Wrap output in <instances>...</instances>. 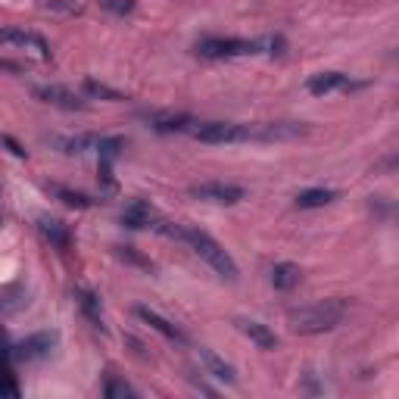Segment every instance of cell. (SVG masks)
Here are the masks:
<instances>
[{"label": "cell", "instance_id": "6da1fadb", "mask_svg": "<svg viewBox=\"0 0 399 399\" xmlns=\"http://www.w3.org/2000/svg\"><path fill=\"white\" fill-rule=\"evenodd\" d=\"M197 53L206 59H231V57H256V53H269L278 57L284 53V38H259V41H247V38H203L197 44Z\"/></svg>", "mask_w": 399, "mask_h": 399}, {"label": "cell", "instance_id": "7a4b0ae2", "mask_svg": "<svg viewBox=\"0 0 399 399\" xmlns=\"http://www.w3.org/2000/svg\"><path fill=\"white\" fill-rule=\"evenodd\" d=\"M178 241L188 243L190 250L197 253L200 259H203L206 265H209L212 271H216L218 278H225V281H237L241 278V271H237V262L231 259V253L222 247V243L216 241V237H209L206 231L200 228H188V225H181V231H178Z\"/></svg>", "mask_w": 399, "mask_h": 399}, {"label": "cell", "instance_id": "3957f363", "mask_svg": "<svg viewBox=\"0 0 399 399\" xmlns=\"http://www.w3.org/2000/svg\"><path fill=\"white\" fill-rule=\"evenodd\" d=\"M343 315H347V303L343 299H324V303H315V306L290 309L287 324L296 334H324V331H334L343 322Z\"/></svg>", "mask_w": 399, "mask_h": 399}, {"label": "cell", "instance_id": "277c9868", "mask_svg": "<svg viewBox=\"0 0 399 399\" xmlns=\"http://www.w3.org/2000/svg\"><path fill=\"white\" fill-rule=\"evenodd\" d=\"M190 135L203 144H247L253 141V125L237 122H197Z\"/></svg>", "mask_w": 399, "mask_h": 399}, {"label": "cell", "instance_id": "5b68a950", "mask_svg": "<svg viewBox=\"0 0 399 399\" xmlns=\"http://www.w3.org/2000/svg\"><path fill=\"white\" fill-rule=\"evenodd\" d=\"M190 197L203 200V203H218V206H234L241 200H247V190L241 184H225V181H206V184H194Z\"/></svg>", "mask_w": 399, "mask_h": 399}, {"label": "cell", "instance_id": "8992f818", "mask_svg": "<svg viewBox=\"0 0 399 399\" xmlns=\"http://www.w3.org/2000/svg\"><path fill=\"white\" fill-rule=\"evenodd\" d=\"M57 347V331H38V334L25 337L19 347L10 349V356L16 362H38V359L50 356V349Z\"/></svg>", "mask_w": 399, "mask_h": 399}, {"label": "cell", "instance_id": "52a82bcc", "mask_svg": "<svg viewBox=\"0 0 399 399\" xmlns=\"http://www.w3.org/2000/svg\"><path fill=\"white\" fill-rule=\"evenodd\" d=\"M0 44L3 47H19V50H31L35 57L50 59V44L44 41V35L29 29H0Z\"/></svg>", "mask_w": 399, "mask_h": 399}, {"label": "cell", "instance_id": "ba28073f", "mask_svg": "<svg viewBox=\"0 0 399 399\" xmlns=\"http://www.w3.org/2000/svg\"><path fill=\"white\" fill-rule=\"evenodd\" d=\"M38 100H44V103H50V106H57V110H66V112H82V110H88V103H84L82 97L75 94V91H69V88H63V84H44V88H35L31 91Z\"/></svg>", "mask_w": 399, "mask_h": 399}, {"label": "cell", "instance_id": "9c48e42d", "mask_svg": "<svg viewBox=\"0 0 399 399\" xmlns=\"http://www.w3.org/2000/svg\"><path fill=\"white\" fill-rule=\"evenodd\" d=\"M156 218H159L156 209H153L147 200H131V203L125 206V212H122V225H125V228H135V231H141V228L153 231Z\"/></svg>", "mask_w": 399, "mask_h": 399}, {"label": "cell", "instance_id": "30bf717a", "mask_svg": "<svg viewBox=\"0 0 399 399\" xmlns=\"http://www.w3.org/2000/svg\"><path fill=\"white\" fill-rule=\"evenodd\" d=\"M237 328H241V334L250 337L259 349H265V352L278 349V334L269 328V324L256 322V318H237Z\"/></svg>", "mask_w": 399, "mask_h": 399}, {"label": "cell", "instance_id": "8fae6325", "mask_svg": "<svg viewBox=\"0 0 399 399\" xmlns=\"http://www.w3.org/2000/svg\"><path fill=\"white\" fill-rule=\"evenodd\" d=\"M147 122L159 135H175V131H190L197 125V119L184 116V112H153V116H147Z\"/></svg>", "mask_w": 399, "mask_h": 399}, {"label": "cell", "instance_id": "7c38bea8", "mask_svg": "<svg viewBox=\"0 0 399 399\" xmlns=\"http://www.w3.org/2000/svg\"><path fill=\"white\" fill-rule=\"evenodd\" d=\"M135 312H137V318H141L144 324H150V328L156 331V334H163L165 340H172V343H181V347H184V343H188V337H184L181 331H178V328H175V324H172V322H165V318L159 315V312L147 309V306H137Z\"/></svg>", "mask_w": 399, "mask_h": 399}, {"label": "cell", "instance_id": "4fadbf2b", "mask_svg": "<svg viewBox=\"0 0 399 399\" xmlns=\"http://www.w3.org/2000/svg\"><path fill=\"white\" fill-rule=\"evenodd\" d=\"M349 88V75L343 72H318V75L309 78V94L315 97H324L331 91H347Z\"/></svg>", "mask_w": 399, "mask_h": 399}, {"label": "cell", "instance_id": "5bb4252c", "mask_svg": "<svg viewBox=\"0 0 399 399\" xmlns=\"http://www.w3.org/2000/svg\"><path fill=\"white\" fill-rule=\"evenodd\" d=\"M38 231L44 234V241H50V247L69 250L72 234H69V228H66L63 222H57V218H41V222H38Z\"/></svg>", "mask_w": 399, "mask_h": 399}, {"label": "cell", "instance_id": "9a60e30c", "mask_svg": "<svg viewBox=\"0 0 399 399\" xmlns=\"http://www.w3.org/2000/svg\"><path fill=\"white\" fill-rule=\"evenodd\" d=\"M75 303H78V309L84 312V318H88V322L94 324L97 331H106V328H103V312H100L97 294H91V290H84V287H75Z\"/></svg>", "mask_w": 399, "mask_h": 399}, {"label": "cell", "instance_id": "2e32d148", "mask_svg": "<svg viewBox=\"0 0 399 399\" xmlns=\"http://www.w3.org/2000/svg\"><path fill=\"white\" fill-rule=\"evenodd\" d=\"M269 278H271V287L287 294V290H294L299 284V269L294 262H278V265H271Z\"/></svg>", "mask_w": 399, "mask_h": 399}, {"label": "cell", "instance_id": "e0dca14e", "mask_svg": "<svg viewBox=\"0 0 399 399\" xmlns=\"http://www.w3.org/2000/svg\"><path fill=\"white\" fill-rule=\"evenodd\" d=\"M53 147L63 150V153H75V156H82V153L88 150H97L100 144V135H75V137H53Z\"/></svg>", "mask_w": 399, "mask_h": 399}, {"label": "cell", "instance_id": "ac0fdd59", "mask_svg": "<svg viewBox=\"0 0 399 399\" xmlns=\"http://www.w3.org/2000/svg\"><path fill=\"white\" fill-rule=\"evenodd\" d=\"M200 359H203V365L209 368V375H212V377H218V381H225V384H234V381H237L234 368H231V365L225 362V359H218L212 349L200 347Z\"/></svg>", "mask_w": 399, "mask_h": 399}, {"label": "cell", "instance_id": "d6986e66", "mask_svg": "<svg viewBox=\"0 0 399 399\" xmlns=\"http://www.w3.org/2000/svg\"><path fill=\"white\" fill-rule=\"evenodd\" d=\"M334 197L337 194L328 188H312V190H303V194L296 197V206L299 209H322V206H328Z\"/></svg>", "mask_w": 399, "mask_h": 399}, {"label": "cell", "instance_id": "ffe728a7", "mask_svg": "<svg viewBox=\"0 0 399 399\" xmlns=\"http://www.w3.org/2000/svg\"><path fill=\"white\" fill-rule=\"evenodd\" d=\"M84 94L94 97V100H106V103H122V100H125L122 91L110 88V84H103V82H94V78L84 82Z\"/></svg>", "mask_w": 399, "mask_h": 399}, {"label": "cell", "instance_id": "44dd1931", "mask_svg": "<svg viewBox=\"0 0 399 399\" xmlns=\"http://www.w3.org/2000/svg\"><path fill=\"white\" fill-rule=\"evenodd\" d=\"M41 10L57 13V16H78L84 13V0H41Z\"/></svg>", "mask_w": 399, "mask_h": 399}, {"label": "cell", "instance_id": "7402d4cb", "mask_svg": "<svg viewBox=\"0 0 399 399\" xmlns=\"http://www.w3.org/2000/svg\"><path fill=\"white\" fill-rule=\"evenodd\" d=\"M116 256L125 259L128 265H137V269H144V271H153V269H156V265H153L147 256H141V253H137L135 247H116Z\"/></svg>", "mask_w": 399, "mask_h": 399}, {"label": "cell", "instance_id": "603a6c76", "mask_svg": "<svg viewBox=\"0 0 399 399\" xmlns=\"http://www.w3.org/2000/svg\"><path fill=\"white\" fill-rule=\"evenodd\" d=\"M103 396L106 399H125V396H137L135 387H128L125 381H119V377H110V381L103 384Z\"/></svg>", "mask_w": 399, "mask_h": 399}, {"label": "cell", "instance_id": "cb8c5ba5", "mask_svg": "<svg viewBox=\"0 0 399 399\" xmlns=\"http://www.w3.org/2000/svg\"><path fill=\"white\" fill-rule=\"evenodd\" d=\"M53 194H57L63 203H69V206H78V209H88V206H94V200L91 197H84V194H78V190H66V188H53Z\"/></svg>", "mask_w": 399, "mask_h": 399}, {"label": "cell", "instance_id": "d4e9b609", "mask_svg": "<svg viewBox=\"0 0 399 399\" xmlns=\"http://www.w3.org/2000/svg\"><path fill=\"white\" fill-rule=\"evenodd\" d=\"M100 6H106V10L116 13V16H128V13L135 10V0H100Z\"/></svg>", "mask_w": 399, "mask_h": 399}, {"label": "cell", "instance_id": "484cf974", "mask_svg": "<svg viewBox=\"0 0 399 399\" xmlns=\"http://www.w3.org/2000/svg\"><path fill=\"white\" fill-rule=\"evenodd\" d=\"M0 396H6V399L19 396V387H16V381L10 377V371H0Z\"/></svg>", "mask_w": 399, "mask_h": 399}, {"label": "cell", "instance_id": "4316f807", "mask_svg": "<svg viewBox=\"0 0 399 399\" xmlns=\"http://www.w3.org/2000/svg\"><path fill=\"white\" fill-rule=\"evenodd\" d=\"M0 144H3V147H6V150H10V153H13V156L25 159V150H22V147H19V144H16V141H13V137H10V135H3V137H0Z\"/></svg>", "mask_w": 399, "mask_h": 399}, {"label": "cell", "instance_id": "83f0119b", "mask_svg": "<svg viewBox=\"0 0 399 399\" xmlns=\"http://www.w3.org/2000/svg\"><path fill=\"white\" fill-rule=\"evenodd\" d=\"M0 69H3V72H22L16 63H10V59H0Z\"/></svg>", "mask_w": 399, "mask_h": 399}, {"label": "cell", "instance_id": "f1b7e54d", "mask_svg": "<svg viewBox=\"0 0 399 399\" xmlns=\"http://www.w3.org/2000/svg\"><path fill=\"white\" fill-rule=\"evenodd\" d=\"M0 349H10V347H6V337H3V331H0Z\"/></svg>", "mask_w": 399, "mask_h": 399}]
</instances>
